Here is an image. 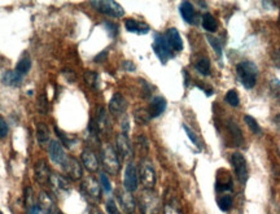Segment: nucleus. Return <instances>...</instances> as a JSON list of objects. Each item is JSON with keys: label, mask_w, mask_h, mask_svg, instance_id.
I'll return each mask as SVG.
<instances>
[{"label": "nucleus", "mask_w": 280, "mask_h": 214, "mask_svg": "<svg viewBox=\"0 0 280 214\" xmlns=\"http://www.w3.org/2000/svg\"><path fill=\"white\" fill-rule=\"evenodd\" d=\"M137 205L142 214H160L162 209L161 199L153 190H144L140 192Z\"/></svg>", "instance_id": "obj_1"}, {"label": "nucleus", "mask_w": 280, "mask_h": 214, "mask_svg": "<svg viewBox=\"0 0 280 214\" xmlns=\"http://www.w3.org/2000/svg\"><path fill=\"white\" fill-rule=\"evenodd\" d=\"M236 72L244 87L250 90L256 86L258 77V68L256 64H253L252 61H243L236 67Z\"/></svg>", "instance_id": "obj_2"}, {"label": "nucleus", "mask_w": 280, "mask_h": 214, "mask_svg": "<svg viewBox=\"0 0 280 214\" xmlns=\"http://www.w3.org/2000/svg\"><path fill=\"white\" fill-rule=\"evenodd\" d=\"M101 163H103L104 169L112 175H117L121 169L118 154L116 149L109 144H104L101 148Z\"/></svg>", "instance_id": "obj_3"}, {"label": "nucleus", "mask_w": 280, "mask_h": 214, "mask_svg": "<svg viewBox=\"0 0 280 214\" xmlns=\"http://www.w3.org/2000/svg\"><path fill=\"white\" fill-rule=\"evenodd\" d=\"M139 179L143 184L144 190H153L156 186V172L153 164L148 160H142L139 165Z\"/></svg>", "instance_id": "obj_4"}, {"label": "nucleus", "mask_w": 280, "mask_h": 214, "mask_svg": "<svg viewBox=\"0 0 280 214\" xmlns=\"http://www.w3.org/2000/svg\"><path fill=\"white\" fill-rule=\"evenodd\" d=\"M153 51L159 56L162 64L168 63L169 59L173 58V49L170 48L168 40L162 34H156L155 42H153Z\"/></svg>", "instance_id": "obj_5"}, {"label": "nucleus", "mask_w": 280, "mask_h": 214, "mask_svg": "<svg viewBox=\"0 0 280 214\" xmlns=\"http://www.w3.org/2000/svg\"><path fill=\"white\" fill-rule=\"evenodd\" d=\"M91 6L98 9L99 12L108 15L110 17H122L125 15V11L117 2L110 0H103V2H91Z\"/></svg>", "instance_id": "obj_6"}, {"label": "nucleus", "mask_w": 280, "mask_h": 214, "mask_svg": "<svg viewBox=\"0 0 280 214\" xmlns=\"http://www.w3.org/2000/svg\"><path fill=\"white\" fill-rule=\"evenodd\" d=\"M81 188H82L83 193H85L86 196L89 197L91 201L98 202L99 200H100L101 188L98 182H96V179L92 178V177H87V178L83 179Z\"/></svg>", "instance_id": "obj_7"}, {"label": "nucleus", "mask_w": 280, "mask_h": 214, "mask_svg": "<svg viewBox=\"0 0 280 214\" xmlns=\"http://www.w3.org/2000/svg\"><path fill=\"white\" fill-rule=\"evenodd\" d=\"M231 163L232 166H234L235 174L238 175L239 181L241 183H245L248 181V177H249L247 160L244 158V156L241 153H234L231 156Z\"/></svg>", "instance_id": "obj_8"}, {"label": "nucleus", "mask_w": 280, "mask_h": 214, "mask_svg": "<svg viewBox=\"0 0 280 214\" xmlns=\"http://www.w3.org/2000/svg\"><path fill=\"white\" fill-rule=\"evenodd\" d=\"M49 186H51L52 191L57 195L58 197L66 196L70 192V184L66 178H64L62 175L58 174H51L49 178Z\"/></svg>", "instance_id": "obj_9"}, {"label": "nucleus", "mask_w": 280, "mask_h": 214, "mask_svg": "<svg viewBox=\"0 0 280 214\" xmlns=\"http://www.w3.org/2000/svg\"><path fill=\"white\" fill-rule=\"evenodd\" d=\"M61 166H62L65 174H66L70 179L78 181V179L82 178V166H81V164L78 163L74 157H66V160L64 161V164Z\"/></svg>", "instance_id": "obj_10"}, {"label": "nucleus", "mask_w": 280, "mask_h": 214, "mask_svg": "<svg viewBox=\"0 0 280 214\" xmlns=\"http://www.w3.org/2000/svg\"><path fill=\"white\" fill-rule=\"evenodd\" d=\"M137 181H139V175H137L136 168H135L134 164L130 163L126 166L125 177H123V186H125V190H127L128 192L136 191Z\"/></svg>", "instance_id": "obj_11"}, {"label": "nucleus", "mask_w": 280, "mask_h": 214, "mask_svg": "<svg viewBox=\"0 0 280 214\" xmlns=\"http://www.w3.org/2000/svg\"><path fill=\"white\" fill-rule=\"evenodd\" d=\"M38 206L43 214H61L58 208L56 206L55 200L52 199L47 192H40L38 196Z\"/></svg>", "instance_id": "obj_12"}, {"label": "nucleus", "mask_w": 280, "mask_h": 214, "mask_svg": "<svg viewBox=\"0 0 280 214\" xmlns=\"http://www.w3.org/2000/svg\"><path fill=\"white\" fill-rule=\"evenodd\" d=\"M117 199H118L119 204H121V206L126 213H134L136 202H135V199L131 195V192H128L127 190H117Z\"/></svg>", "instance_id": "obj_13"}, {"label": "nucleus", "mask_w": 280, "mask_h": 214, "mask_svg": "<svg viewBox=\"0 0 280 214\" xmlns=\"http://www.w3.org/2000/svg\"><path fill=\"white\" fill-rule=\"evenodd\" d=\"M48 152L51 160L57 165H62L64 161L66 160V154H65L64 147L61 143H58L57 140H52L48 145Z\"/></svg>", "instance_id": "obj_14"}, {"label": "nucleus", "mask_w": 280, "mask_h": 214, "mask_svg": "<svg viewBox=\"0 0 280 214\" xmlns=\"http://www.w3.org/2000/svg\"><path fill=\"white\" fill-rule=\"evenodd\" d=\"M117 153L122 157V160L130 158L132 156V148H131L130 140L125 133L118 134L117 136Z\"/></svg>", "instance_id": "obj_15"}, {"label": "nucleus", "mask_w": 280, "mask_h": 214, "mask_svg": "<svg viewBox=\"0 0 280 214\" xmlns=\"http://www.w3.org/2000/svg\"><path fill=\"white\" fill-rule=\"evenodd\" d=\"M127 108V103H126V99L122 96L121 94H114L112 96L109 101V111L113 116L119 117L126 112Z\"/></svg>", "instance_id": "obj_16"}, {"label": "nucleus", "mask_w": 280, "mask_h": 214, "mask_svg": "<svg viewBox=\"0 0 280 214\" xmlns=\"http://www.w3.org/2000/svg\"><path fill=\"white\" fill-rule=\"evenodd\" d=\"M35 178H37V182H39L40 184L49 183L51 172H49L48 165H47V163L44 160H39L35 164Z\"/></svg>", "instance_id": "obj_17"}, {"label": "nucleus", "mask_w": 280, "mask_h": 214, "mask_svg": "<svg viewBox=\"0 0 280 214\" xmlns=\"http://www.w3.org/2000/svg\"><path fill=\"white\" fill-rule=\"evenodd\" d=\"M166 40H168L169 45H170V48L173 51H177L180 52L183 49V40H182V36H180L179 31L177 29H169L166 31V35H165Z\"/></svg>", "instance_id": "obj_18"}, {"label": "nucleus", "mask_w": 280, "mask_h": 214, "mask_svg": "<svg viewBox=\"0 0 280 214\" xmlns=\"http://www.w3.org/2000/svg\"><path fill=\"white\" fill-rule=\"evenodd\" d=\"M125 27L128 33L140 34V35H142V34H147L150 31V26H148V25L142 21H137V20H134V18L126 20Z\"/></svg>", "instance_id": "obj_19"}, {"label": "nucleus", "mask_w": 280, "mask_h": 214, "mask_svg": "<svg viewBox=\"0 0 280 214\" xmlns=\"http://www.w3.org/2000/svg\"><path fill=\"white\" fill-rule=\"evenodd\" d=\"M82 163L89 172H96L99 169V160L91 149H85L82 152Z\"/></svg>", "instance_id": "obj_20"}, {"label": "nucleus", "mask_w": 280, "mask_h": 214, "mask_svg": "<svg viewBox=\"0 0 280 214\" xmlns=\"http://www.w3.org/2000/svg\"><path fill=\"white\" fill-rule=\"evenodd\" d=\"M166 109V100L165 97L162 96H156L153 97V100L151 101L150 108H148V112H150V116L152 118L159 117L164 113V111Z\"/></svg>", "instance_id": "obj_21"}, {"label": "nucleus", "mask_w": 280, "mask_h": 214, "mask_svg": "<svg viewBox=\"0 0 280 214\" xmlns=\"http://www.w3.org/2000/svg\"><path fill=\"white\" fill-rule=\"evenodd\" d=\"M22 79H24V77L19 76L15 70H7L3 74V77H2V82L6 86H10V87H19V86H21Z\"/></svg>", "instance_id": "obj_22"}, {"label": "nucleus", "mask_w": 280, "mask_h": 214, "mask_svg": "<svg viewBox=\"0 0 280 214\" xmlns=\"http://www.w3.org/2000/svg\"><path fill=\"white\" fill-rule=\"evenodd\" d=\"M95 127L98 130V133H107L108 130L110 129V121L108 115L105 113L103 108L99 109L98 118H96V122H95Z\"/></svg>", "instance_id": "obj_23"}, {"label": "nucleus", "mask_w": 280, "mask_h": 214, "mask_svg": "<svg viewBox=\"0 0 280 214\" xmlns=\"http://www.w3.org/2000/svg\"><path fill=\"white\" fill-rule=\"evenodd\" d=\"M180 15H182L183 20L188 24H193L195 22V18H196V13H195V9L192 7V4L189 2H183L180 4Z\"/></svg>", "instance_id": "obj_24"}, {"label": "nucleus", "mask_w": 280, "mask_h": 214, "mask_svg": "<svg viewBox=\"0 0 280 214\" xmlns=\"http://www.w3.org/2000/svg\"><path fill=\"white\" fill-rule=\"evenodd\" d=\"M218 206H220L221 210L227 211L232 208V204H234V199H232V192H223L218 193Z\"/></svg>", "instance_id": "obj_25"}, {"label": "nucleus", "mask_w": 280, "mask_h": 214, "mask_svg": "<svg viewBox=\"0 0 280 214\" xmlns=\"http://www.w3.org/2000/svg\"><path fill=\"white\" fill-rule=\"evenodd\" d=\"M202 27L209 33H214L218 29V21H217L213 15L205 13L204 17H202Z\"/></svg>", "instance_id": "obj_26"}, {"label": "nucleus", "mask_w": 280, "mask_h": 214, "mask_svg": "<svg viewBox=\"0 0 280 214\" xmlns=\"http://www.w3.org/2000/svg\"><path fill=\"white\" fill-rule=\"evenodd\" d=\"M31 68V60L29 56H24V58L21 59V60L17 63V65H16V69L15 72L19 74V76L24 77L26 76L29 73V70H30Z\"/></svg>", "instance_id": "obj_27"}, {"label": "nucleus", "mask_w": 280, "mask_h": 214, "mask_svg": "<svg viewBox=\"0 0 280 214\" xmlns=\"http://www.w3.org/2000/svg\"><path fill=\"white\" fill-rule=\"evenodd\" d=\"M37 139L39 144H46L49 142V129L47 125L44 124H38L37 125Z\"/></svg>", "instance_id": "obj_28"}, {"label": "nucleus", "mask_w": 280, "mask_h": 214, "mask_svg": "<svg viewBox=\"0 0 280 214\" xmlns=\"http://www.w3.org/2000/svg\"><path fill=\"white\" fill-rule=\"evenodd\" d=\"M230 133H232V139H234L235 145H241L244 143V138L241 135V131L239 129V126L234 122L230 124Z\"/></svg>", "instance_id": "obj_29"}, {"label": "nucleus", "mask_w": 280, "mask_h": 214, "mask_svg": "<svg viewBox=\"0 0 280 214\" xmlns=\"http://www.w3.org/2000/svg\"><path fill=\"white\" fill-rule=\"evenodd\" d=\"M196 70L202 76H209L210 74V63L207 59H200L195 65Z\"/></svg>", "instance_id": "obj_30"}, {"label": "nucleus", "mask_w": 280, "mask_h": 214, "mask_svg": "<svg viewBox=\"0 0 280 214\" xmlns=\"http://www.w3.org/2000/svg\"><path fill=\"white\" fill-rule=\"evenodd\" d=\"M151 116H150V112L147 111V109H139V111L135 112V120L136 122H139L140 125H146L148 124L151 121Z\"/></svg>", "instance_id": "obj_31"}, {"label": "nucleus", "mask_w": 280, "mask_h": 214, "mask_svg": "<svg viewBox=\"0 0 280 214\" xmlns=\"http://www.w3.org/2000/svg\"><path fill=\"white\" fill-rule=\"evenodd\" d=\"M226 103L230 104L231 106H238L239 105V95L235 90L227 91V94L225 96Z\"/></svg>", "instance_id": "obj_32"}, {"label": "nucleus", "mask_w": 280, "mask_h": 214, "mask_svg": "<svg viewBox=\"0 0 280 214\" xmlns=\"http://www.w3.org/2000/svg\"><path fill=\"white\" fill-rule=\"evenodd\" d=\"M98 74L95 72H86L85 79L87 82V85L91 87H98Z\"/></svg>", "instance_id": "obj_33"}, {"label": "nucleus", "mask_w": 280, "mask_h": 214, "mask_svg": "<svg viewBox=\"0 0 280 214\" xmlns=\"http://www.w3.org/2000/svg\"><path fill=\"white\" fill-rule=\"evenodd\" d=\"M245 122H247V125L249 126V129L252 130L253 133L254 134L261 133V129H259L258 124H257V121L254 120V118L250 117V116H245Z\"/></svg>", "instance_id": "obj_34"}, {"label": "nucleus", "mask_w": 280, "mask_h": 214, "mask_svg": "<svg viewBox=\"0 0 280 214\" xmlns=\"http://www.w3.org/2000/svg\"><path fill=\"white\" fill-rule=\"evenodd\" d=\"M100 183H101V187H103V190L105 191V192H110V190H112V186H110V182H109V179H108V177L105 173H101L100 174Z\"/></svg>", "instance_id": "obj_35"}, {"label": "nucleus", "mask_w": 280, "mask_h": 214, "mask_svg": "<svg viewBox=\"0 0 280 214\" xmlns=\"http://www.w3.org/2000/svg\"><path fill=\"white\" fill-rule=\"evenodd\" d=\"M165 214H182L179 206L174 202H169L168 205L165 206Z\"/></svg>", "instance_id": "obj_36"}, {"label": "nucleus", "mask_w": 280, "mask_h": 214, "mask_svg": "<svg viewBox=\"0 0 280 214\" xmlns=\"http://www.w3.org/2000/svg\"><path fill=\"white\" fill-rule=\"evenodd\" d=\"M107 210L109 214H121V211L118 210V206H117L116 201L112 199H109L107 201Z\"/></svg>", "instance_id": "obj_37"}, {"label": "nucleus", "mask_w": 280, "mask_h": 214, "mask_svg": "<svg viewBox=\"0 0 280 214\" xmlns=\"http://www.w3.org/2000/svg\"><path fill=\"white\" fill-rule=\"evenodd\" d=\"M8 124H7V121L4 120L2 116H0V139L6 138L8 135Z\"/></svg>", "instance_id": "obj_38"}, {"label": "nucleus", "mask_w": 280, "mask_h": 214, "mask_svg": "<svg viewBox=\"0 0 280 214\" xmlns=\"http://www.w3.org/2000/svg\"><path fill=\"white\" fill-rule=\"evenodd\" d=\"M56 133H57L58 138H61V140H62V143H64V144H66L67 147H72V145H73L74 139H72V138L69 139V136H66V134L62 133V131H60L57 127H56Z\"/></svg>", "instance_id": "obj_39"}, {"label": "nucleus", "mask_w": 280, "mask_h": 214, "mask_svg": "<svg viewBox=\"0 0 280 214\" xmlns=\"http://www.w3.org/2000/svg\"><path fill=\"white\" fill-rule=\"evenodd\" d=\"M206 38H207V42H209L210 44L213 45V48L216 49L217 54H218V55H220V56H221V55H222V48H221L220 40H217L216 38H213V36H209V35H207Z\"/></svg>", "instance_id": "obj_40"}, {"label": "nucleus", "mask_w": 280, "mask_h": 214, "mask_svg": "<svg viewBox=\"0 0 280 214\" xmlns=\"http://www.w3.org/2000/svg\"><path fill=\"white\" fill-rule=\"evenodd\" d=\"M183 129L186 130V133H187V136H188L189 139H191L192 140V143H193V144L195 145H197L198 147V140H197V136L195 135V133H193V131H192L191 129H189L188 126H187V125H183Z\"/></svg>", "instance_id": "obj_41"}, {"label": "nucleus", "mask_w": 280, "mask_h": 214, "mask_svg": "<svg viewBox=\"0 0 280 214\" xmlns=\"http://www.w3.org/2000/svg\"><path fill=\"white\" fill-rule=\"evenodd\" d=\"M123 68H125L126 70H128V72H132V70L135 69V65L131 61H125L123 63Z\"/></svg>", "instance_id": "obj_42"}, {"label": "nucleus", "mask_w": 280, "mask_h": 214, "mask_svg": "<svg viewBox=\"0 0 280 214\" xmlns=\"http://www.w3.org/2000/svg\"><path fill=\"white\" fill-rule=\"evenodd\" d=\"M29 214H40L39 213V208L35 205H30L29 206Z\"/></svg>", "instance_id": "obj_43"}, {"label": "nucleus", "mask_w": 280, "mask_h": 214, "mask_svg": "<svg viewBox=\"0 0 280 214\" xmlns=\"http://www.w3.org/2000/svg\"><path fill=\"white\" fill-rule=\"evenodd\" d=\"M98 214H101V213H98Z\"/></svg>", "instance_id": "obj_44"}]
</instances>
